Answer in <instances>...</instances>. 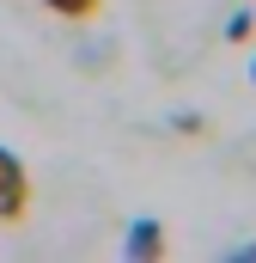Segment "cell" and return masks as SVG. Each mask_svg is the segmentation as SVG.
I'll return each mask as SVG.
<instances>
[{"label": "cell", "mask_w": 256, "mask_h": 263, "mask_svg": "<svg viewBox=\"0 0 256 263\" xmlns=\"http://www.w3.org/2000/svg\"><path fill=\"white\" fill-rule=\"evenodd\" d=\"M31 202H37V184H31V165L0 147V227H25L31 220Z\"/></svg>", "instance_id": "6da1fadb"}, {"label": "cell", "mask_w": 256, "mask_h": 263, "mask_svg": "<svg viewBox=\"0 0 256 263\" xmlns=\"http://www.w3.org/2000/svg\"><path fill=\"white\" fill-rule=\"evenodd\" d=\"M122 251L134 263H159V257H165V227H159V220H134L128 239H122Z\"/></svg>", "instance_id": "7a4b0ae2"}, {"label": "cell", "mask_w": 256, "mask_h": 263, "mask_svg": "<svg viewBox=\"0 0 256 263\" xmlns=\"http://www.w3.org/2000/svg\"><path fill=\"white\" fill-rule=\"evenodd\" d=\"M43 6H49L61 25H92V18L104 12V0H43Z\"/></svg>", "instance_id": "3957f363"}, {"label": "cell", "mask_w": 256, "mask_h": 263, "mask_svg": "<svg viewBox=\"0 0 256 263\" xmlns=\"http://www.w3.org/2000/svg\"><path fill=\"white\" fill-rule=\"evenodd\" d=\"M250 31H256V18L244 12V6H238V12L226 18V43H250Z\"/></svg>", "instance_id": "277c9868"}, {"label": "cell", "mask_w": 256, "mask_h": 263, "mask_svg": "<svg viewBox=\"0 0 256 263\" xmlns=\"http://www.w3.org/2000/svg\"><path fill=\"white\" fill-rule=\"evenodd\" d=\"M238 257H256V245H244V251H238Z\"/></svg>", "instance_id": "5b68a950"}, {"label": "cell", "mask_w": 256, "mask_h": 263, "mask_svg": "<svg viewBox=\"0 0 256 263\" xmlns=\"http://www.w3.org/2000/svg\"><path fill=\"white\" fill-rule=\"evenodd\" d=\"M250 86H256V62H250Z\"/></svg>", "instance_id": "8992f818"}]
</instances>
